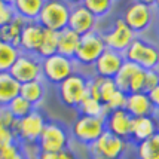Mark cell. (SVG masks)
Returning <instances> with one entry per match:
<instances>
[{
	"mask_svg": "<svg viewBox=\"0 0 159 159\" xmlns=\"http://www.w3.org/2000/svg\"><path fill=\"white\" fill-rule=\"evenodd\" d=\"M70 2L66 0H45L37 22L45 30L60 33L69 27Z\"/></svg>",
	"mask_w": 159,
	"mask_h": 159,
	"instance_id": "1",
	"label": "cell"
},
{
	"mask_svg": "<svg viewBox=\"0 0 159 159\" xmlns=\"http://www.w3.org/2000/svg\"><path fill=\"white\" fill-rule=\"evenodd\" d=\"M70 140L71 137L66 125L57 120H48L37 140V144L42 153H55L70 149Z\"/></svg>",
	"mask_w": 159,
	"mask_h": 159,
	"instance_id": "2",
	"label": "cell"
},
{
	"mask_svg": "<svg viewBox=\"0 0 159 159\" xmlns=\"http://www.w3.org/2000/svg\"><path fill=\"white\" fill-rule=\"evenodd\" d=\"M126 61L135 64L141 70H158L159 49L141 37H135L128 49L124 52Z\"/></svg>",
	"mask_w": 159,
	"mask_h": 159,
	"instance_id": "3",
	"label": "cell"
},
{
	"mask_svg": "<svg viewBox=\"0 0 159 159\" xmlns=\"http://www.w3.org/2000/svg\"><path fill=\"white\" fill-rule=\"evenodd\" d=\"M76 62L73 58H67L60 54L42 60V80L58 86L67 77L76 73Z\"/></svg>",
	"mask_w": 159,
	"mask_h": 159,
	"instance_id": "4",
	"label": "cell"
},
{
	"mask_svg": "<svg viewBox=\"0 0 159 159\" xmlns=\"http://www.w3.org/2000/svg\"><path fill=\"white\" fill-rule=\"evenodd\" d=\"M124 22L131 28L134 34H141L153 24L155 9L152 2H131L125 7L120 16Z\"/></svg>",
	"mask_w": 159,
	"mask_h": 159,
	"instance_id": "5",
	"label": "cell"
},
{
	"mask_svg": "<svg viewBox=\"0 0 159 159\" xmlns=\"http://www.w3.org/2000/svg\"><path fill=\"white\" fill-rule=\"evenodd\" d=\"M128 147V140L119 139L109 131H104L97 141L88 146V153L91 159H122Z\"/></svg>",
	"mask_w": 159,
	"mask_h": 159,
	"instance_id": "6",
	"label": "cell"
},
{
	"mask_svg": "<svg viewBox=\"0 0 159 159\" xmlns=\"http://www.w3.org/2000/svg\"><path fill=\"white\" fill-rule=\"evenodd\" d=\"M88 77L82 73H73L70 77H67L64 82H61L58 88V98L66 107L70 109H77L79 104L88 97Z\"/></svg>",
	"mask_w": 159,
	"mask_h": 159,
	"instance_id": "7",
	"label": "cell"
},
{
	"mask_svg": "<svg viewBox=\"0 0 159 159\" xmlns=\"http://www.w3.org/2000/svg\"><path fill=\"white\" fill-rule=\"evenodd\" d=\"M104 131H106V120L103 118L77 116L70 128V137L79 144L88 147L94 141H97Z\"/></svg>",
	"mask_w": 159,
	"mask_h": 159,
	"instance_id": "8",
	"label": "cell"
},
{
	"mask_svg": "<svg viewBox=\"0 0 159 159\" xmlns=\"http://www.w3.org/2000/svg\"><path fill=\"white\" fill-rule=\"evenodd\" d=\"M106 49L107 48L103 40V36L100 31L95 30L85 36H80V42H79V46H77L73 60L76 62V66L92 67Z\"/></svg>",
	"mask_w": 159,
	"mask_h": 159,
	"instance_id": "9",
	"label": "cell"
},
{
	"mask_svg": "<svg viewBox=\"0 0 159 159\" xmlns=\"http://www.w3.org/2000/svg\"><path fill=\"white\" fill-rule=\"evenodd\" d=\"M46 118L39 109H34L27 116L16 120L14 128L15 139L18 143H34L39 140L46 125Z\"/></svg>",
	"mask_w": 159,
	"mask_h": 159,
	"instance_id": "10",
	"label": "cell"
},
{
	"mask_svg": "<svg viewBox=\"0 0 159 159\" xmlns=\"http://www.w3.org/2000/svg\"><path fill=\"white\" fill-rule=\"evenodd\" d=\"M11 76L18 83H28L42 79V60L37 55L20 54L12 69L9 70Z\"/></svg>",
	"mask_w": 159,
	"mask_h": 159,
	"instance_id": "11",
	"label": "cell"
},
{
	"mask_svg": "<svg viewBox=\"0 0 159 159\" xmlns=\"http://www.w3.org/2000/svg\"><path fill=\"white\" fill-rule=\"evenodd\" d=\"M101 36L106 43V48L119 52V54H124L128 49V46L132 43V40L137 37L131 31V28L124 22L122 18H118L107 31L101 33Z\"/></svg>",
	"mask_w": 159,
	"mask_h": 159,
	"instance_id": "12",
	"label": "cell"
},
{
	"mask_svg": "<svg viewBox=\"0 0 159 159\" xmlns=\"http://www.w3.org/2000/svg\"><path fill=\"white\" fill-rule=\"evenodd\" d=\"M95 27H97V18L83 6L82 0L70 2V16L67 28L77 33L79 36H85L91 31H95Z\"/></svg>",
	"mask_w": 159,
	"mask_h": 159,
	"instance_id": "13",
	"label": "cell"
},
{
	"mask_svg": "<svg viewBox=\"0 0 159 159\" xmlns=\"http://www.w3.org/2000/svg\"><path fill=\"white\" fill-rule=\"evenodd\" d=\"M125 62L124 54L115 52L111 49H106L101 57L98 58L95 64L92 66L94 69V76L103 77V79H113L118 75L122 64Z\"/></svg>",
	"mask_w": 159,
	"mask_h": 159,
	"instance_id": "14",
	"label": "cell"
},
{
	"mask_svg": "<svg viewBox=\"0 0 159 159\" xmlns=\"http://www.w3.org/2000/svg\"><path fill=\"white\" fill-rule=\"evenodd\" d=\"M43 31H45V28L37 21H27L22 27L20 42H18V49H20L21 54L36 55L37 49L40 46Z\"/></svg>",
	"mask_w": 159,
	"mask_h": 159,
	"instance_id": "15",
	"label": "cell"
},
{
	"mask_svg": "<svg viewBox=\"0 0 159 159\" xmlns=\"http://www.w3.org/2000/svg\"><path fill=\"white\" fill-rule=\"evenodd\" d=\"M104 120H106V131H109L119 139L129 140L132 118L125 109L109 111Z\"/></svg>",
	"mask_w": 159,
	"mask_h": 159,
	"instance_id": "16",
	"label": "cell"
},
{
	"mask_svg": "<svg viewBox=\"0 0 159 159\" xmlns=\"http://www.w3.org/2000/svg\"><path fill=\"white\" fill-rule=\"evenodd\" d=\"M125 110L131 118H143V116H153V109L150 100L146 92H137V94H128Z\"/></svg>",
	"mask_w": 159,
	"mask_h": 159,
	"instance_id": "17",
	"label": "cell"
},
{
	"mask_svg": "<svg viewBox=\"0 0 159 159\" xmlns=\"http://www.w3.org/2000/svg\"><path fill=\"white\" fill-rule=\"evenodd\" d=\"M158 132V124L153 116H143V118H132L131 134L129 140L135 143H141L144 140L150 139Z\"/></svg>",
	"mask_w": 159,
	"mask_h": 159,
	"instance_id": "18",
	"label": "cell"
},
{
	"mask_svg": "<svg viewBox=\"0 0 159 159\" xmlns=\"http://www.w3.org/2000/svg\"><path fill=\"white\" fill-rule=\"evenodd\" d=\"M20 95L24 100H27L34 109H37V106H40L45 97H46V85L42 79L28 83H22L20 88Z\"/></svg>",
	"mask_w": 159,
	"mask_h": 159,
	"instance_id": "19",
	"label": "cell"
},
{
	"mask_svg": "<svg viewBox=\"0 0 159 159\" xmlns=\"http://www.w3.org/2000/svg\"><path fill=\"white\" fill-rule=\"evenodd\" d=\"M45 0H14L12 7L15 11V15L20 16L21 20L27 21H37L39 14L42 11Z\"/></svg>",
	"mask_w": 159,
	"mask_h": 159,
	"instance_id": "20",
	"label": "cell"
},
{
	"mask_svg": "<svg viewBox=\"0 0 159 159\" xmlns=\"http://www.w3.org/2000/svg\"><path fill=\"white\" fill-rule=\"evenodd\" d=\"M21 83H18L11 73H0V107H7L14 98L20 95Z\"/></svg>",
	"mask_w": 159,
	"mask_h": 159,
	"instance_id": "21",
	"label": "cell"
},
{
	"mask_svg": "<svg viewBox=\"0 0 159 159\" xmlns=\"http://www.w3.org/2000/svg\"><path fill=\"white\" fill-rule=\"evenodd\" d=\"M79 42H80V36L77 33L71 31L70 28L62 30L58 33V52L57 54L67 57V58H73L77 51Z\"/></svg>",
	"mask_w": 159,
	"mask_h": 159,
	"instance_id": "22",
	"label": "cell"
},
{
	"mask_svg": "<svg viewBox=\"0 0 159 159\" xmlns=\"http://www.w3.org/2000/svg\"><path fill=\"white\" fill-rule=\"evenodd\" d=\"M76 110H77V113H79V116L103 118V119L106 118L107 113H109V110L106 109V106H104L100 100H95V98L89 97V95L79 104V107H77Z\"/></svg>",
	"mask_w": 159,
	"mask_h": 159,
	"instance_id": "23",
	"label": "cell"
},
{
	"mask_svg": "<svg viewBox=\"0 0 159 159\" xmlns=\"http://www.w3.org/2000/svg\"><path fill=\"white\" fill-rule=\"evenodd\" d=\"M58 52V33L51 31V30H45L43 31V37H42L40 46L37 49V54L40 60L48 58V57L55 55Z\"/></svg>",
	"mask_w": 159,
	"mask_h": 159,
	"instance_id": "24",
	"label": "cell"
},
{
	"mask_svg": "<svg viewBox=\"0 0 159 159\" xmlns=\"http://www.w3.org/2000/svg\"><path fill=\"white\" fill-rule=\"evenodd\" d=\"M25 21L21 20L20 16H15L7 25L2 27V42H6L9 45H14L18 48V42H20V36Z\"/></svg>",
	"mask_w": 159,
	"mask_h": 159,
	"instance_id": "25",
	"label": "cell"
},
{
	"mask_svg": "<svg viewBox=\"0 0 159 159\" xmlns=\"http://www.w3.org/2000/svg\"><path fill=\"white\" fill-rule=\"evenodd\" d=\"M20 54V49L16 46L0 40V73H6L12 69Z\"/></svg>",
	"mask_w": 159,
	"mask_h": 159,
	"instance_id": "26",
	"label": "cell"
},
{
	"mask_svg": "<svg viewBox=\"0 0 159 159\" xmlns=\"http://www.w3.org/2000/svg\"><path fill=\"white\" fill-rule=\"evenodd\" d=\"M139 159H159V131L150 139L137 143Z\"/></svg>",
	"mask_w": 159,
	"mask_h": 159,
	"instance_id": "27",
	"label": "cell"
},
{
	"mask_svg": "<svg viewBox=\"0 0 159 159\" xmlns=\"http://www.w3.org/2000/svg\"><path fill=\"white\" fill-rule=\"evenodd\" d=\"M139 70H140V67H137L135 64H132V62H129V61H126V60H125V62L122 64L120 70L118 71V75L113 77V80H115V83H116L118 89L128 94V86H129V82H131L132 76H134Z\"/></svg>",
	"mask_w": 159,
	"mask_h": 159,
	"instance_id": "28",
	"label": "cell"
},
{
	"mask_svg": "<svg viewBox=\"0 0 159 159\" xmlns=\"http://www.w3.org/2000/svg\"><path fill=\"white\" fill-rule=\"evenodd\" d=\"M82 3L97 20L109 15L115 6L113 0H82Z\"/></svg>",
	"mask_w": 159,
	"mask_h": 159,
	"instance_id": "29",
	"label": "cell"
},
{
	"mask_svg": "<svg viewBox=\"0 0 159 159\" xmlns=\"http://www.w3.org/2000/svg\"><path fill=\"white\" fill-rule=\"evenodd\" d=\"M7 109H9V111H11L16 119L24 118V116H27L28 113H31V111L34 110V107L28 103L27 100H24L21 95L14 98L11 103L7 104Z\"/></svg>",
	"mask_w": 159,
	"mask_h": 159,
	"instance_id": "30",
	"label": "cell"
},
{
	"mask_svg": "<svg viewBox=\"0 0 159 159\" xmlns=\"http://www.w3.org/2000/svg\"><path fill=\"white\" fill-rule=\"evenodd\" d=\"M0 159H24L21 144L18 141L11 143V144L2 146L0 149Z\"/></svg>",
	"mask_w": 159,
	"mask_h": 159,
	"instance_id": "31",
	"label": "cell"
},
{
	"mask_svg": "<svg viewBox=\"0 0 159 159\" xmlns=\"http://www.w3.org/2000/svg\"><path fill=\"white\" fill-rule=\"evenodd\" d=\"M126 97H128V94L126 92H122V91H116L111 98L107 101V103L104 104L106 106V109L109 111H113V110H120V109H125V104H126Z\"/></svg>",
	"mask_w": 159,
	"mask_h": 159,
	"instance_id": "32",
	"label": "cell"
},
{
	"mask_svg": "<svg viewBox=\"0 0 159 159\" xmlns=\"http://www.w3.org/2000/svg\"><path fill=\"white\" fill-rule=\"evenodd\" d=\"M15 16L16 15H15V11L12 7V2L0 0V28L7 25Z\"/></svg>",
	"mask_w": 159,
	"mask_h": 159,
	"instance_id": "33",
	"label": "cell"
},
{
	"mask_svg": "<svg viewBox=\"0 0 159 159\" xmlns=\"http://www.w3.org/2000/svg\"><path fill=\"white\" fill-rule=\"evenodd\" d=\"M116 91H118V86H116L113 79H103L101 86H100V101L106 104Z\"/></svg>",
	"mask_w": 159,
	"mask_h": 159,
	"instance_id": "34",
	"label": "cell"
},
{
	"mask_svg": "<svg viewBox=\"0 0 159 159\" xmlns=\"http://www.w3.org/2000/svg\"><path fill=\"white\" fill-rule=\"evenodd\" d=\"M137 92H144V70L141 69L132 76L128 86V94H137Z\"/></svg>",
	"mask_w": 159,
	"mask_h": 159,
	"instance_id": "35",
	"label": "cell"
},
{
	"mask_svg": "<svg viewBox=\"0 0 159 159\" xmlns=\"http://www.w3.org/2000/svg\"><path fill=\"white\" fill-rule=\"evenodd\" d=\"M21 144V150L24 155V159H39L42 155V150L37 141L34 143H20Z\"/></svg>",
	"mask_w": 159,
	"mask_h": 159,
	"instance_id": "36",
	"label": "cell"
},
{
	"mask_svg": "<svg viewBox=\"0 0 159 159\" xmlns=\"http://www.w3.org/2000/svg\"><path fill=\"white\" fill-rule=\"evenodd\" d=\"M159 85V70H144V92L156 88Z\"/></svg>",
	"mask_w": 159,
	"mask_h": 159,
	"instance_id": "37",
	"label": "cell"
},
{
	"mask_svg": "<svg viewBox=\"0 0 159 159\" xmlns=\"http://www.w3.org/2000/svg\"><path fill=\"white\" fill-rule=\"evenodd\" d=\"M16 120H18V119L15 118L14 115L9 111L7 107H0V125H2V126L9 128V129H12V131H14Z\"/></svg>",
	"mask_w": 159,
	"mask_h": 159,
	"instance_id": "38",
	"label": "cell"
},
{
	"mask_svg": "<svg viewBox=\"0 0 159 159\" xmlns=\"http://www.w3.org/2000/svg\"><path fill=\"white\" fill-rule=\"evenodd\" d=\"M39 159H79V158L71 149H67V150L55 152V153H42Z\"/></svg>",
	"mask_w": 159,
	"mask_h": 159,
	"instance_id": "39",
	"label": "cell"
},
{
	"mask_svg": "<svg viewBox=\"0 0 159 159\" xmlns=\"http://www.w3.org/2000/svg\"><path fill=\"white\" fill-rule=\"evenodd\" d=\"M15 141H16V139H15L14 131L0 125V144L6 146V144H11V143H15Z\"/></svg>",
	"mask_w": 159,
	"mask_h": 159,
	"instance_id": "40",
	"label": "cell"
},
{
	"mask_svg": "<svg viewBox=\"0 0 159 159\" xmlns=\"http://www.w3.org/2000/svg\"><path fill=\"white\" fill-rule=\"evenodd\" d=\"M147 97H149V100H150L153 109H155V110H159V85L156 86V88H153L152 91L147 92Z\"/></svg>",
	"mask_w": 159,
	"mask_h": 159,
	"instance_id": "41",
	"label": "cell"
},
{
	"mask_svg": "<svg viewBox=\"0 0 159 159\" xmlns=\"http://www.w3.org/2000/svg\"><path fill=\"white\" fill-rule=\"evenodd\" d=\"M153 3V9H155V14H159V0H155Z\"/></svg>",
	"mask_w": 159,
	"mask_h": 159,
	"instance_id": "42",
	"label": "cell"
},
{
	"mask_svg": "<svg viewBox=\"0 0 159 159\" xmlns=\"http://www.w3.org/2000/svg\"><path fill=\"white\" fill-rule=\"evenodd\" d=\"M156 30H158V36H159V16H158V21H156Z\"/></svg>",
	"mask_w": 159,
	"mask_h": 159,
	"instance_id": "43",
	"label": "cell"
},
{
	"mask_svg": "<svg viewBox=\"0 0 159 159\" xmlns=\"http://www.w3.org/2000/svg\"><path fill=\"white\" fill-rule=\"evenodd\" d=\"M0 40H2V28H0Z\"/></svg>",
	"mask_w": 159,
	"mask_h": 159,
	"instance_id": "44",
	"label": "cell"
},
{
	"mask_svg": "<svg viewBox=\"0 0 159 159\" xmlns=\"http://www.w3.org/2000/svg\"><path fill=\"white\" fill-rule=\"evenodd\" d=\"M0 149H2V144H0Z\"/></svg>",
	"mask_w": 159,
	"mask_h": 159,
	"instance_id": "45",
	"label": "cell"
}]
</instances>
